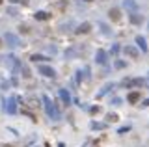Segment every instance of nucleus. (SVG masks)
<instances>
[{"label":"nucleus","mask_w":149,"mask_h":147,"mask_svg":"<svg viewBox=\"0 0 149 147\" xmlns=\"http://www.w3.org/2000/svg\"><path fill=\"white\" fill-rule=\"evenodd\" d=\"M43 104H45L47 116H49L50 119H54V121H58V119H60V112H58V108H56V104L50 101L49 95H43Z\"/></svg>","instance_id":"f257e3e1"},{"label":"nucleus","mask_w":149,"mask_h":147,"mask_svg":"<svg viewBox=\"0 0 149 147\" xmlns=\"http://www.w3.org/2000/svg\"><path fill=\"white\" fill-rule=\"evenodd\" d=\"M4 60H6V65L9 67V69H13V71H21V69H22V65H21V62H19V60L15 58V56H13V54H8V56L6 58H4Z\"/></svg>","instance_id":"f03ea898"},{"label":"nucleus","mask_w":149,"mask_h":147,"mask_svg":"<svg viewBox=\"0 0 149 147\" xmlns=\"http://www.w3.org/2000/svg\"><path fill=\"white\" fill-rule=\"evenodd\" d=\"M37 71H39L43 76H47V78H54V76H56V71H54L52 67H49V65H39V67H37Z\"/></svg>","instance_id":"7ed1b4c3"},{"label":"nucleus","mask_w":149,"mask_h":147,"mask_svg":"<svg viewBox=\"0 0 149 147\" xmlns=\"http://www.w3.org/2000/svg\"><path fill=\"white\" fill-rule=\"evenodd\" d=\"M6 43L9 45V47H13V49H15V47H21V39H19L15 34H9V32L6 34Z\"/></svg>","instance_id":"20e7f679"},{"label":"nucleus","mask_w":149,"mask_h":147,"mask_svg":"<svg viewBox=\"0 0 149 147\" xmlns=\"http://www.w3.org/2000/svg\"><path fill=\"white\" fill-rule=\"evenodd\" d=\"M4 110H6L8 114H15L17 112V99L15 97H9L8 103H6V106H4Z\"/></svg>","instance_id":"39448f33"},{"label":"nucleus","mask_w":149,"mask_h":147,"mask_svg":"<svg viewBox=\"0 0 149 147\" xmlns=\"http://www.w3.org/2000/svg\"><path fill=\"white\" fill-rule=\"evenodd\" d=\"M136 45L140 47V50H142V52H147V41H146V37H143V35H136Z\"/></svg>","instance_id":"423d86ee"},{"label":"nucleus","mask_w":149,"mask_h":147,"mask_svg":"<svg viewBox=\"0 0 149 147\" xmlns=\"http://www.w3.org/2000/svg\"><path fill=\"white\" fill-rule=\"evenodd\" d=\"M58 93H60V99L65 103V106H69V104H71V95H69V91L67 89H60Z\"/></svg>","instance_id":"0eeeda50"},{"label":"nucleus","mask_w":149,"mask_h":147,"mask_svg":"<svg viewBox=\"0 0 149 147\" xmlns=\"http://www.w3.org/2000/svg\"><path fill=\"white\" fill-rule=\"evenodd\" d=\"M95 62L99 63V65H104V63H106V52H104V50H97V54H95Z\"/></svg>","instance_id":"6e6552de"},{"label":"nucleus","mask_w":149,"mask_h":147,"mask_svg":"<svg viewBox=\"0 0 149 147\" xmlns=\"http://www.w3.org/2000/svg\"><path fill=\"white\" fill-rule=\"evenodd\" d=\"M123 6L127 8L129 11H138V4H136V0H123Z\"/></svg>","instance_id":"1a4fd4ad"},{"label":"nucleus","mask_w":149,"mask_h":147,"mask_svg":"<svg viewBox=\"0 0 149 147\" xmlns=\"http://www.w3.org/2000/svg\"><path fill=\"white\" fill-rule=\"evenodd\" d=\"M90 30H91V24H90V22H82V24L77 28V34H88Z\"/></svg>","instance_id":"9d476101"},{"label":"nucleus","mask_w":149,"mask_h":147,"mask_svg":"<svg viewBox=\"0 0 149 147\" xmlns=\"http://www.w3.org/2000/svg\"><path fill=\"white\" fill-rule=\"evenodd\" d=\"M123 52L127 54V56H130V58H138V54H140L134 47H125V49H123Z\"/></svg>","instance_id":"9b49d317"},{"label":"nucleus","mask_w":149,"mask_h":147,"mask_svg":"<svg viewBox=\"0 0 149 147\" xmlns=\"http://www.w3.org/2000/svg\"><path fill=\"white\" fill-rule=\"evenodd\" d=\"M143 84H146V80H143V78H134V80L123 82V86H129V88H130V86H143Z\"/></svg>","instance_id":"f8f14e48"},{"label":"nucleus","mask_w":149,"mask_h":147,"mask_svg":"<svg viewBox=\"0 0 149 147\" xmlns=\"http://www.w3.org/2000/svg\"><path fill=\"white\" fill-rule=\"evenodd\" d=\"M130 22H132V24H140V22H142V15H138V11H130Z\"/></svg>","instance_id":"ddd939ff"},{"label":"nucleus","mask_w":149,"mask_h":147,"mask_svg":"<svg viewBox=\"0 0 149 147\" xmlns=\"http://www.w3.org/2000/svg\"><path fill=\"white\" fill-rule=\"evenodd\" d=\"M108 15H110V19H112V21H119V17H121V15H119V10H118V8H112Z\"/></svg>","instance_id":"4468645a"},{"label":"nucleus","mask_w":149,"mask_h":147,"mask_svg":"<svg viewBox=\"0 0 149 147\" xmlns=\"http://www.w3.org/2000/svg\"><path fill=\"white\" fill-rule=\"evenodd\" d=\"M112 88H114V84H112V82H110V84H106V86H104V88H102V89L99 91V93H97V97H99V99H101V97H102V95H104V93H108V91H110Z\"/></svg>","instance_id":"2eb2a0df"},{"label":"nucleus","mask_w":149,"mask_h":147,"mask_svg":"<svg viewBox=\"0 0 149 147\" xmlns=\"http://www.w3.org/2000/svg\"><path fill=\"white\" fill-rule=\"evenodd\" d=\"M138 99H140V93H138V91H132V93H129V97H127L129 103H138Z\"/></svg>","instance_id":"dca6fc26"},{"label":"nucleus","mask_w":149,"mask_h":147,"mask_svg":"<svg viewBox=\"0 0 149 147\" xmlns=\"http://www.w3.org/2000/svg\"><path fill=\"white\" fill-rule=\"evenodd\" d=\"M93 130H102V128H106V123H97V121H91V125H90Z\"/></svg>","instance_id":"f3484780"},{"label":"nucleus","mask_w":149,"mask_h":147,"mask_svg":"<svg viewBox=\"0 0 149 147\" xmlns=\"http://www.w3.org/2000/svg\"><path fill=\"white\" fill-rule=\"evenodd\" d=\"M49 17H50V15H49L47 11H37V13H36V19H37V21H47Z\"/></svg>","instance_id":"a211bd4d"},{"label":"nucleus","mask_w":149,"mask_h":147,"mask_svg":"<svg viewBox=\"0 0 149 147\" xmlns=\"http://www.w3.org/2000/svg\"><path fill=\"white\" fill-rule=\"evenodd\" d=\"M30 60H32V62H47V60H49V58H45V56H41V54H32V56H30Z\"/></svg>","instance_id":"6ab92c4d"},{"label":"nucleus","mask_w":149,"mask_h":147,"mask_svg":"<svg viewBox=\"0 0 149 147\" xmlns=\"http://www.w3.org/2000/svg\"><path fill=\"white\" fill-rule=\"evenodd\" d=\"M82 80H84V73H82V71H77V82L80 84Z\"/></svg>","instance_id":"aec40b11"},{"label":"nucleus","mask_w":149,"mask_h":147,"mask_svg":"<svg viewBox=\"0 0 149 147\" xmlns=\"http://www.w3.org/2000/svg\"><path fill=\"white\" fill-rule=\"evenodd\" d=\"M106 119H108V121H118V116H116V114H108Z\"/></svg>","instance_id":"412c9836"},{"label":"nucleus","mask_w":149,"mask_h":147,"mask_svg":"<svg viewBox=\"0 0 149 147\" xmlns=\"http://www.w3.org/2000/svg\"><path fill=\"white\" fill-rule=\"evenodd\" d=\"M129 130H130V127H121L118 132H119V134H125V132H129Z\"/></svg>","instance_id":"4be33fe9"},{"label":"nucleus","mask_w":149,"mask_h":147,"mask_svg":"<svg viewBox=\"0 0 149 147\" xmlns=\"http://www.w3.org/2000/svg\"><path fill=\"white\" fill-rule=\"evenodd\" d=\"M11 2H15V4H22V6H28V0H11Z\"/></svg>","instance_id":"5701e85b"},{"label":"nucleus","mask_w":149,"mask_h":147,"mask_svg":"<svg viewBox=\"0 0 149 147\" xmlns=\"http://www.w3.org/2000/svg\"><path fill=\"white\" fill-rule=\"evenodd\" d=\"M119 52V45H114V47H112V54H118Z\"/></svg>","instance_id":"b1692460"},{"label":"nucleus","mask_w":149,"mask_h":147,"mask_svg":"<svg viewBox=\"0 0 149 147\" xmlns=\"http://www.w3.org/2000/svg\"><path fill=\"white\" fill-rule=\"evenodd\" d=\"M101 28H102V32H104V34H106V35H108V34H110V30H108V28H106V26H104V24H101Z\"/></svg>","instance_id":"393cba45"},{"label":"nucleus","mask_w":149,"mask_h":147,"mask_svg":"<svg viewBox=\"0 0 149 147\" xmlns=\"http://www.w3.org/2000/svg\"><path fill=\"white\" fill-rule=\"evenodd\" d=\"M116 67L121 69V67H125V63H123V62H116Z\"/></svg>","instance_id":"a878e982"},{"label":"nucleus","mask_w":149,"mask_h":147,"mask_svg":"<svg viewBox=\"0 0 149 147\" xmlns=\"http://www.w3.org/2000/svg\"><path fill=\"white\" fill-rule=\"evenodd\" d=\"M143 106H149V99H147V101H143Z\"/></svg>","instance_id":"bb28decb"},{"label":"nucleus","mask_w":149,"mask_h":147,"mask_svg":"<svg viewBox=\"0 0 149 147\" xmlns=\"http://www.w3.org/2000/svg\"><path fill=\"white\" fill-rule=\"evenodd\" d=\"M0 147H11V145H4V144H0Z\"/></svg>","instance_id":"cd10ccee"},{"label":"nucleus","mask_w":149,"mask_h":147,"mask_svg":"<svg viewBox=\"0 0 149 147\" xmlns=\"http://www.w3.org/2000/svg\"><path fill=\"white\" fill-rule=\"evenodd\" d=\"M86 2H91V0H86Z\"/></svg>","instance_id":"c85d7f7f"},{"label":"nucleus","mask_w":149,"mask_h":147,"mask_svg":"<svg viewBox=\"0 0 149 147\" xmlns=\"http://www.w3.org/2000/svg\"><path fill=\"white\" fill-rule=\"evenodd\" d=\"M0 45H2V41H0Z\"/></svg>","instance_id":"c756f323"},{"label":"nucleus","mask_w":149,"mask_h":147,"mask_svg":"<svg viewBox=\"0 0 149 147\" xmlns=\"http://www.w3.org/2000/svg\"><path fill=\"white\" fill-rule=\"evenodd\" d=\"M34 147H37V145H34Z\"/></svg>","instance_id":"7c9ffc66"}]
</instances>
